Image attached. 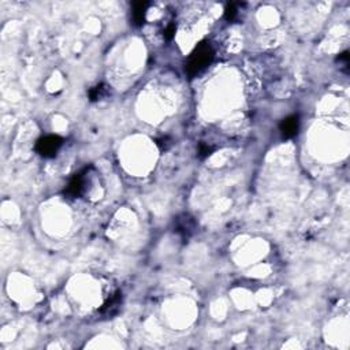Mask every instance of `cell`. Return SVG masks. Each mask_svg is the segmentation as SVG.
Instances as JSON below:
<instances>
[{
  "instance_id": "cell-1",
  "label": "cell",
  "mask_w": 350,
  "mask_h": 350,
  "mask_svg": "<svg viewBox=\"0 0 350 350\" xmlns=\"http://www.w3.org/2000/svg\"><path fill=\"white\" fill-rule=\"evenodd\" d=\"M213 60V49L208 43L198 44L186 62V73L194 77L207 69Z\"/></svg>"
},
{
  "instance_id": "cell-2",
  "label": "cell",
  "mask_w": 350,
  "mask_h": 350,
  "mask_svg": "<svg viewBox=\"0 0 350 350\" xmlns=\"http://www.w3.org/2000/svg\"><path fill=\"white\" fill-rule=\"evenodd\" d=\"M62 145H63V138L51 134L37 140L36 152L43 158H53L59 152V149L62 148Z\"/></svg>"
},
{
  "instance_id": "cell-3",
  "label": "cell",
  "mask_w": 350,
  "mask_h": 350,
  "mask_svg": "<svg viewBox=\"0 0 350 350\" xmlns=\"http://www.w3.org/2000/svg\"><path fill=\"white\" fill-rule=\"evenodd\" d=\"M88 171H89V169H85L84 171L75 174L74 176L70 179L69 185H67L66 190H64V193H66L67 196L74 198V197H80L81 194L85 191L86 180H88V176H86V175H88Z\"/></svg>"
},
{
  "instance_id": "cell-4",
  "label": "cell",
  "mask_w": 350,
  "mask_h": 350,
  "mask_svg": "<svg viewBox=\"0 0 350 350\" xmlns=\"http://www.w3.org/2000/svg\"><path fill=\"white\" fill-rule=\"evenodd\" d=\"M282 136L285 138H293L298 133L300 129V118L298 115H292V117L285 118L279 125Z\"/></svg>"
},
{
  "instance_id": "cell-5",
  "label": "cell",
  "mask_w": 350,
  "mask_h": 350,
  "mask_svg": "<svg viewBox=\"0 0 350 350\" xmlns=\"http://www.w3.org/2000/svg\"><path fill=\"white\" fill-rule=\"evenodd\" d=\"M148 7V1H137V3L133 4V22H134L136 26H143Z\"/></svg>"
},
{
  "instance_id": "cell-6",
  "label": "cell",
  "mask_w": 350,
  "mask_h": 350,
  "mask_svg": "<svg viewBox=\"0 0 350 350\" xmlns=\"http://www.w3.org/2000/svg\"><path fill=\"white\" fill-rule=\"evenodd\" d=\"M121 303H122V294L118 292L103 305L100 312L104 313V315H114V313L118 312V308L121 307Z\"/></svg>"
},
{
  "instance_id": "cell-7",
  "label": "cell",
  "mask_w": 350,
  "mask_h": 350,
  "mask_svg": "<svg viewBox=\"0 0 350 350\" xmlns=\"http://www.w3.org/2000/svg\"><path fill=\"white\" fill-rule=\"evenodd\" d=\"M107 93H108V88L101 84V85L95 86V88H92L89 90V97L92 101H97L103 99L104 96H107Z\"/></svg>"
},
{
  "instance_id": "cell-8",
  "label": "cell",
  "mask_w": 350,
  "mask_h": 350,
  "mask_svg": "<svg viewBox=\"0 0 350 350\" xmlns=\"http://www.w3.org/2000/svg\"><path fill=\"white\" fill-rule=\"evenodd\" d=\"M224 16H226L227 21H234V19L238 16V4L230 3V4L226 7V10H224Z\"/></svg>"
},
{
  "instance_id": "cell-9",
  "label": "cell",
  "mask_w": 350,
  "mask_h": 350,
  "mask_svg": "<svg viewBox=\"0 0 350 350\" xmlns=\"http://www.w3.org/2000/svg\"><path fill=\"white\" fill-rule=\"evenodd\" d=\"M200 158H205V156H208V155H211V152H212V149L209 148L208 145H200Z\"/></svg>"
}]
</instances>
